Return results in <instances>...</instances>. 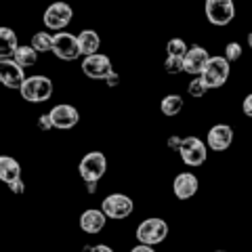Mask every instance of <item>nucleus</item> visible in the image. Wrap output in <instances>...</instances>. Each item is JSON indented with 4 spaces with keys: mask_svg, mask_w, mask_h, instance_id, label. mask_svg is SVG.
Returning a JSON list of instances; mask_svg holds the SVG:
<instances>
[{
    "mask_svg": "<svg viewBox=\"0 0 252 252\" xmlns=\"http://www.w3.org/2000/svg\"><path fill=\"white\" fill-rule=\"evenodd\" d=\"M137 240L139 244H145V246H156V244H162L168 235V223L160 217H149L145 220H141L137 227Z\"/></svg>",
    "mask_w": 252,
    "mask_h": 252,
    "instance_id": "obj_1",
    "label": "nucleus"
},
{
    "mask_svg": "<svg viewBox=\"0 0 252 252\" xmlns=\"http://www.w3.org/2000/svg\"><path fill=\"white\" fill-rule=\"evenodd\" d=\"M19 93L30 103H42V101H49L53 97V80L46 76H30Z\"/></svg>",
    "mask_w": 252,
    "mask_h": 252,
    "instance_id": "obj_2",
    "label": "nucleus"
},
{
    "mask_svg": "<svg viewBox=\"0 0 252 252\" xmlns=\"http://www.w3.org/2000/svg\"><path fill=\"white\" fill-rule=\"evenodd\" d=\"M231 74V63L225 59V55H217V57H210L206 69L202 74V80L206 82L208 89H220L227 78Z\"/></svg>",
    "mask_w": 252,
    "mask_h": 252,
    "instance_id": "obj_3",
    "label": "nucleus"
},
{
    "mask_svg": "<svg viewBox=\"0 0 252 252\" xmlns=\"http://www.w3.org/2000/svg\"><path fill=\"white\" fill-rule=\"evenodd\" d=\"M80 177L86 183H97V181L105 175L107 170V158L103 152H89L82 160H80Z\"/></svg>",
    "mask_w": 252,
    "mask_h": 252,
    "instance_id": "obj_4",
    "label": "nucleus"
},
{
    "mask_svg": "<svg viewBox=\"0 0 252 252\" xmlns=\"http://www.w3.org/2000/svg\"><path fill=\"white\" fill-rule=\"evenodd\" d=\"M74 17V11H72V6H69L67 2H53L49 4V9L44 11L42 15V21H44V26L46 30H53V32H63L67 26H69V21H72Z\"/></svg>",
    "mask_w": 252,
    "mask_h": 252,
    "instance_id": "obj_5",
    "label": "nucleus"
},
{
    "mask_svg": "<svg viewBox=\"0 0 252 252\" xmlns=\"http://www.w3.org/2000/svg\"><path fill=\"white\" fill-rule=\"evenodd\" d=\"M101 210L105 212L107 219L122 220V219L132 215V210H135V202H132L128 195H124V193H109L107 198H103V202H101Z\"/></svg>",
    "mask_w": 252,
    "mask_h": 252,
    "instance_id": "obj_6",
    "label": "nucleus"
},
{
    "mask_svg": "<svg viewBox=\"0 0 252 252\" xmlns=\"http://www.w3.org/2000/svg\"><path fill=\"white\" fill-rule=\"evenodd\" d=\"M204 13L212 26H227L235 17V4L233 0H206L204 2Z\"/></svg>",
    "mask_w": 252,
    "mask_h": 252,
    "instance_id": "obj_7",
    "label": "nucleus"
},
{
    "mask_svg": "<svg viewBox=\"0 0 252 252\" xmlns=\"http://www.w3.org/2000/svg\"><path fill=\"white\" fill-rule=\"evenodd\" d=\"M179 154L183 158V162L187 166H202L206 162V156H208V145L204 143L200 137H185L181 141V147H179Z\"/></svg>",
    "mask_w": 252,
    "mask_h": 252,
    "instance_id": "obj_8",
    "label": "nucleus"
},
{
    "mask_svg": "<svg viewBox=\"0 0 252 252\" xmlns=\"http://www.w3.org/2000/svg\"><path fill=\"white\" fill-rule=\"evenodd\" d=\"M82 74L91 80H107L109 76L114 74V65H112V59L107 55H91V57H84L82 59Z\"/></svg>",
    "mask_w": 252,
    "mask_h": 252,
    "instance_id": "obj_9",
    "label": "nucleus"
},
{
    "mask_svg": "<svg viewBox=\"0 0 252 252\" xmlns=\"http://www.w3.org/2000/svg\"><path fill=\"white\" fill-rule=\"evenodd\" d=\"M53 53L55 57L61 61H74L80 57V44H78V36L69 34V32H57L53 40Z\"/></svg>",
    "mask_w": 252,
    "mask_h": 252,
    "instance_id": "obj_10",
    "label": "nucleus"
},
{
    "mask_svg": "<svg viewBox=\"0 0 252 252\" xmlns=\"http://www.w3.org/2000/svg\"><path fill=\"white\" fill-rule=\"evenodd\" d=\"M49 116H51L53 126L57 130H69V128H74V126L80 122V112H78L74 105H69V103L55 105L49 112Z\"/></svg>",
    "mask_w": 252,
    "mask_h": 252,
    "instance_id": "obj_11",
    "label": "nucleus"
},
{
    "mask_svg": "<svg viewBox=\"0 0 252 252\" xmlns=\"http://www.w3.org/2000/svg\"><path fill=\"white\" fill-rule=\"evenodd\" d=\"M208 61H210V55H208V51L204 49V46H191V49L187 51L185 59H183V72L198 78V76L204 74Z\"/></svg>",
    "mask_w": 252,
    "mask_h": 252,
    "instance_id": "obj_12",
    "label": "nucleus"
},
{
    "mask_svg": "<svg viewBox=\"0 0 252 252\" xmlns=\"http://www.w3.org/2000/svg\"><path fill=\"white\" fill-rule=\"evenodd\" d=\"M26 69L13 59H0V82L9 89H21L26 82Z\"/></svg>",
    "mask_w": 252,
    "mask_h": 252,
    "instance_id": "obj_13",
    "label": "nucleus"
},
{
    "mask_svg": "<svg viewBox=\"0 0 252 252\" xmlns=\"http://www.w3.org/2000/svg\"><path fill=\"white\" fill-rule=\"evenodd\" d=\"M231 143H233V128L229 124H215L208 130L206 145L212 152H225V149L231 147Z\"/></svg>",
    "mask_w": 252,
    "mask_h": 252,
    "instance_id": "obj_14",
    "label": "nucleus"
},
{
    "mask_svg": "<svg viewBox=\"0 0 252 252\" xmlns=\"http://www.w3.org/2000/svg\"><path fill=\"white\" fill-rule=\"evenodd\" d=\"M198 189H200V181L193 172H181V175H177L175 183H172V191H175L177 200L193 198L198 193Z\"/></svg>",
    "mask_w": 252,
    "mask_h": 252,
    "instance_id": "obj_15",
    "label": "nucleus"
},
{
    "mask_svg": "<svg viewBox=\"0 0 252 252\" xmlns=\"http://www.w3.org/2000/svg\"><path fill=\"white\" fill-rule=\"evenodd\" d=\"M105 212L101 210V208H89V210H84L82 215H80V227H82V231L84 233H101L103 231V227H105Z\"/></svg>",
    "mask_w": 252,
    "mask_h": 252,
    "instance_id": "obj_16",
    "label": "nucleus"
},
{
    "mask_svg": "<svg viewBox=\"0 0 252 252\" xmlns=\"http://www.w3.org/2000/svg\"><path fill=\"white\" fill-rule=\"evenodd\" d=\"M0 181L6 185H15L17 181H21V166L19 162L11 156H2L0 158Z\"/></svg>",
    "mask_w": 252,
    "mask_h": 252,
    "instance_id": "obj_17",
    "label": "nucleus"
},
{
    "mask_svg": "<svg viewBox=\"0 0 252 252\" xmlns=\"http://www.w3.org/2000/svg\"><path fill=\"white\" fill-rule=\"evenodd\" d=\"M78 44H80V53L84 55V57H91V55L99 53L101 38L94 30H82L80 34H78Z\"/></svg>",
    "mask_w": 252,
    "mask_h": 252,
    "instance_id": "obj_18",
    "label": "nucleus"
},
{
    "mask_svg": "<svg viewBox=\"0 0 252 252\" xmlns=\"http://www.w3.org/2000/svg\"><path fill=\"white\" fill-rule=\"evenodd\" d=\"M19 49L17 34L11 28H0V57L2 59H13L15 51Z\"/></svg>",
    "mask_w": 252,
    "mask_h": 252,
    "instance_id": "obj_19",
    "label": "nucleus"
},
{
    "mask_svg": "<svg viewBox=\"0 0 252 252\" xmlns=\"http://www.w3.org/2000/svg\"><path fill=\"white\" fill-rule=\"evenodd\" d=\"M13 61L19 63L23 69L32 67V65H36V61H38V51L32 44H19V49L13 55Z\"/></svg>",
    "mask_w": 252,
    "mask_h": 252,
    "instance_id": "obj_20",
    "label": "nucleus"
},
{
    "mask_svg": "<svg viewBox=\"0 0 252 252\" xmlns=\"http://www.w3.org/2000/svg\"><path fill=\"white\" fill-rule=\"evenodd\" d=\"M183 97L181 94H166V97L162 99V103H160V109H162V114L164 116H168V118H172V116H177V114H181V109H183Z\"/></svg>",
    "mask_w": 252,
    "mask_h": 252,
    "instance_id": "obj_21",
    "label": "nucleus"
},
{
    "mask_svg": "<svg viewBox=\"0 0 252 252\" xmlns=\"http://www.w3.org/2000/svg\"><path fill=\"white\" fill-rule=\"evenodd\" d=\"M53 40H55V36H51L49 32H36V34L32 36L30 44L34 46L38 53H53Z\"/></svg>",
    "mask_w": 252,
    "mask_h": 252,
    "instance_id": "obj_22",
    "label": "nucleus"
},
{
    "mask_svg": "<svg viewBox=\"0 0 252 252\" xmlns=\"http://www.w3.org/2000/svg\"><path fill=\"white\" fill-rule=\"evenodd\" d=\"M187 51H189V46H187V42L183 40V38H172V40H168V44H166V53H168V57L185 59Z\"/></svg>",
    "mask_w": 252,
    "mask_h": 252,
    "instance_id": "obj_23",
    "label": "nucleus"
},
{
    "mask_svg": "<svg viewBox=\"0 0 252 252\" xmlns=\"http://www.w3.org/2000/svg\"><path fill=\"white\" fill-rule=\"evenodd\" d=\"M187 91H189V94L191 97H195V99H200V97H204L206 94V91H208V86H206V82L202 80V76H198V78H193L191 82H189V86H187Z\"/></svg>",
    "mask_w": 252,
    "mask_h": 252,
    "instance_id": "obj_24",
    "label": "nucleus"
},
{
    "mask_svg": "<svg viewBox=\"0 0 252 252\" xmlns=\"http://www.w3.org/2000/svg\"><path fill=\"white\" fill-rule=\"evenodd\" d=\"M242 44L240 42H229L225 46V59L229 61V63H233V61H240L242 59Z\"/></svg>",
    "mask_w": 252,
    "mask_h": 252,
    "instance_id": "obj_25",
    "label": "nucleus"
},
{
    "mask_svg": "<svg viewBox=\"0 0 252 252\" xmlns=\"http://www.w3.org/2000/svg\"><path fill=\"white\" fill-rule=\"evenodd\" d=\"M164 69H166L168 74H179V72H183V59L168 57L166 61H164Z\"/></svg>",
    "mask_w": 252,
    "mask_h": 252,
    "instance_id": "obj_26",
    "label": "nucleus"
},
{
    "mask_svg": "<svg viewBox=\"0 0 252 252\" xmlns=\"http://www.w3.org/2000/svg\"><path fill=\"white\" fill-rule=\"evenodd\" d=\"M242 112H244V116L252 118V93L244 97V101H242Z\"/></svg>",
    "mask_w": 252,
    "mask_h": 252,
    "instance_id": "obj_27",
    "label": "nucleus"
},
{
    "mask_svg": "<svg viewBox=\"0 0 252 252\" xmlns=\"http://www.w3.org/2000/svg\"><path fill=\"white\" fill-rule=\"evenodd\" d=\"M38 126H40L42 130H51V128H55V126H53V120H51V116H49V114H44V116L38 118Z\"/></svg>",
    "mask_w": 252,
    "mask_h": 252,
    "instance_id": "obj_28",
    "label": "nucleus"
},
{
    "mask_svg": "<svg viewBox=\"0 0 252 252\" xmlns=\"http://www.w3.org/2000/svg\"><path fill=\"white\" fill-rule=\"evenodd\" d=\"M130 252H156L154 246H145V244H137L135 248H132Z\"/></svg>",
    "mask_w": 252,
    "mask_h": 252,
    "instance_id": "obj_29",
    "label": "nucleus"
},
{
    "mask_svg": "<svg viewBox=\"0 0 252 252\" xmlns=\"http://www.w3.org/2000/svg\"><path fill=\"white\" fill-rule=\"evenodd\" d=\"M91 252H114V250L109 248V246H105V244H99V246H94Z\"/></svg>",
    "mask_w": 252,
    "mask_h": 252,
    "instance_id": "obj_30",
    "label": "nucleus"
},
{
    "mask_svg": "<svg viewBox=\"0 0 252 252\" xmlns=\"http://www.w3.org/2000/svg\"><path fill=\"white\" fill-rule=\"evenodd\" d=\"M105 82H107V84H109V86H116V84H118V82H120V78H118V74H116V72H114V74H112V76H109V78H107V80H105Z\"/></svg>",
    "mask_w": 252,
    "mask_h": 252,
    "instance_id": "obj_31",
    "label": "nucleus"
},
{
    "mask_svg": "<svg viewBox=\"0 0 252 252\" xmlns=\"http://www.w3.org/2000/svg\"><path fill=\"white\" fill-rule=\"evenodd\" d=\"M11 189H13V193H23V181H17L15 185H11Z\"/></svg>",
    "mask_w": 252,
    "mask_h": 252,
    "instance_id": "obj_32",
    "label": "nucleus"
},
{
    "mask_svg": "<svg viewBox=\"0 0 252 252\" xmlns=\"http://www.w3.org/2000/svg\"><path fill=\"white\" fill-rule=\"evenodd\" d=\"M168 141H170V147H172V149H175V147L179 149V147H181V141H183V139H179V137H170Z\"/></svg>",
    "mask_w": 252,
    "mask_h": 252,
    "instance_id": "obj_33",
    "label": "nucleus"
},
{
    "mask_svg": "<svg viewBox=\"0 0 252 252\" xmlns=\"http://www.w3.org/2000/svg\"><path fill=\"white\" fill-rule=\"evenodd\" d=\"M248 46H250V49H252V32H250V34H248Z\"/></svg>",
    "mask_w": 252,
    "mask_h": 252,
    "instance_id": "obj_34",
    "label": "nucleus"
},
{
    "mask_svg": "<svg viewBox=\"0 0 252 252\" xmlns=\"http://www.w3.org/2000/svg\"><path fill=\"white\" fill-rule=\"evenodd\" d=\"M217 252H227V250H217Z\"/></svg>",
    "mask_w": 252,
    "mask_h": 252,
    "instance_id": "obj_35",
    "label": "nucleus"
}]
</instances>
